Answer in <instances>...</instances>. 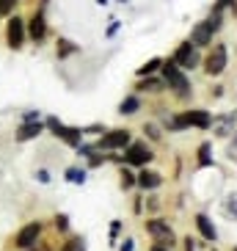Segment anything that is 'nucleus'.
<instances>
[{
  "mask_svg": "<svg viewBox=\"0 0 237 251\" xmlns=\"http://www.w3.org/2000/svg\"><path fill=\"white\" fill-rule=\"evenodd\" d=\"M218 28H221V11H213V17H210V20L199 23L196 28L190 30V45H196V47L213 45V33Z\"/></svg>",
  "mask_w": 237,
  "mask_h": 251,
  "instance_id": "obj_1",
  "label": "nucleus"
},
{
  "mask_svg": "<svg viewBox=\"0 0 237 251\" xmlns=\"http://www.w3.org/2000/svg\"><path fill=\"white\" fill-rule=\"evenodd\" d=\"M163 80L168 89H174L179 97H188V89H190V83H188L185 72L174 64V61H166L163 64Z\"/></svg>",
  "mask_w": 237,
  "mask_h": 251,
  "instance_id": "obj_2",
  "label": "nucleus"
},
{
  "mask_svg": "<svg viewBox=\"0 0 237 251\" xmlns=\"http://www.w3.org/2000/svg\"><path fill=\"white\" fill-rule=\"evenodd\" d=\"M210 122L213 119H210L207 111H185V113H179L177 119H171L168 130H182V127H201V130H207Z\"/></svg>",
  "mask_w": 237,
  "mask_h": 251,
  "instance_id": "obj_3",
  "label": "nucleus"
},
{
  "mask_svg": "<svg viewBox=\"0 0 237 251\" xmlns=\"http://www.w3.org/2000/svg\"><path fill=\"white\" fill-rule=\"evenodd\" d=\"M146 232L155 237L157 246H166V249H171V246H174V240H177V237H174V229H171L166 221H160V218L146 221Z\"/></svg>",
  "mask_w": 237,
  "mask_h": 251,
  "instance_id": "obj_4",
  "label": "nucleus"
},
{
  "mask_svg": "<svg viewBox=\"0 0 237 251\" xmlns=\"http://www.w3.org/2000/svg\"><path fill=\"white\" fill-rule=\"evenodd\" d=\"M226 61H229V52H226V45H215L213 50H210L207 61H204V72H207L210 77H215V75H221L223 69H226Z\"/></svg>",
  "mask_w": 237,
  "mask_h": 251,
  "instance_id": "obj_5",
  "label": "nucleus"
},
{
  "mask_svg": "<svg viewBox=\"0 0 237 251\" xmlns=\"http://www.w3.org/2000/svg\"><path fill=\"white\" fill-rule=\"evenodd\" d=\"M47 127H50L52 133L58 135L61 141H67L69 147H80V141H83V133L77 130V127H67V125H61L55 116H50L47 119Z\"/></svg>",
  "mask_w": 237,
  "mask_h": 251,
  "instance_id": "obj_6",
  "label": "nucleus"
},
{
  "mask_svg": "<svg viewBox=\"0 0 237 251\" xmlns=\"http://www.w3.org/2000/svg\"><path fill=\"white\" fill-rule=\"evenodd\" d=\"M171 61H174L182 72H185V69H193L196 64H199V50H196V45H190V42H182Z\"/></svg>",
  "mask_w": 237,
  "mask_h": 251,
  "instance_id": "obj_7",
  "label": "nucleus"
},
{
  "mask_svg": "<svg viewBox=\"0 0 237 251\" xmlns=\"http://www.w3.org/2000/svg\"><path fill=\"white\" fill-rule=\"evenodd\" d=\"M25 36H28V30H25V20H20V17H11L6 25V42L11 50H20V47L25 45Z\"/></svg>",
  "mask_w": 237,
  "mask_h": 251,
  "instance_id": "obj_8",
  "label": "nucleus"
},
{
  "mask_svg": "<svg viewBox=\"0 0 237 251\" xmlns=\"http://www.w3.org/2000/svg\"><path fill=\"white\" fill-rule=\"evenodd\" d=\"M210 127L215 130L218 138H229V135H237V111L235 113H223V116L213 119Z\"/></svg>",
  "mask_w": 237,
  "mask_h": 251,
  "instance_id": "obj_9",
  "label": "nucleus"
},
{
  "mask_svg": "<svg viewBox=\"0 0 237 251\" xmlns=\"http://www.w3.org/2000/svg\"><path fill=\"white\" fill-rule=\"evenodd\" d=\"M39 235H42V224L39 221H33V224H25L20 232H17V237H14V246L17 249H30V246L39 240Z\"/></svg>",
  "mask_w": 237,
  "mask_h": 251,
  "instance_id": "obj_10",
  "label": "nucleus"
},
{
  "mask_svg": "<svg viewBox=\"0 0 237 251\" xmlns=\"http://www.w3.org/2000/svg\"><path fill=\"white\" fill-rule=\"evenodd\" d=\"M99 149H121V147H130V133L127 130H111L108 135L96 141Z\"/></svg>",
  "mask_w": 237,
  "mask_h": 251,
  "instance_id": "obj_11",
  "label": "nucleus"
},
{
  "mask_svg": "<svg viewBox=\"0 0 237 251\" xmlns=\"http://www.w3.org/2000/svg\"><path fill=\"white\" fill-rule=\"evenodd\" d=\"M124 160L130 163V166H146V163L152 160V149H149L143 141H138V144H130Z\"/></svg>",
  "mask_w": 237,
  "mask_h": 251,
  "instance_id": "obj_12",
  "label": "nucleus"
},
{
  "mask_svg": "<svg viewBox=\"0 0 237 251\" xmlns=\"http://www.w3.org/2000/svg\"><path fill=\"white\" fill-rule=\"evenodd\" d=\"M25 30H28V36L33 39V42H42V39L47 36V23H45V11H42V8L30 17V23H28Z\"/></svg>",
  "mask_w": 237,
  "mask_h": 251,
  "instance_id": "obj_13",
  "label": "nucleus"
},
{
  "mask_svg": "<svg viewBox=\"0 0 237 251\" xmlns=\"http://www.w3.org/2000/svg\"><path fill=\"white\" fill-rule=\"evenodd\" d=\"M42 130H45V127L39 125V122H23V127L17 130V141H30V138H36V135H42Z\"/></svg>",
  "mask_w": 237,
  "mask_h": 251,
  "instance_id": "obj_14",
  "label": "nucleus"
},
{
  "mask_svg": "<svg viewBox=\"0 0 237 251\" xmlns=\"http://www.w3.org/2000/svg\"><path fill=\"white\" fill-rule=\"evenodd\" d=\"M135 182L141 185L143 191H152V188H157V185L163 182V177H160L157 171H141V174H138V179H135Z\"/></svg>",
  "mask_w": 237,
  "mask_h": 251,
  "instance_id": "obj_15",
  "label": "nucleus"
},
{
  "mask_svg": "<svg viewBox=\"0 0 237 251\" xmlns=\"http://www.w3.org/2000/svg\"><path fill=\"white\" fill-rule=\"evenodd\" d=\"M196 226H199L204 240H215V237H218V229L213 226V221H210L207 215H196Z\"/></svg>",
  "mask_w": 237,
  "mask_h": 251,
  "instance_id": "obj_16",
  "label": "nucleus"
},
{
  "mask_svg": "<svg viewBox=\"0 0 237 251\" xmlns=\"http://www.w3.org/2000/svg\"><path fill=\"white\" fill-rule=\"evenodd\" d=\"M223 215L232 218V221H237V191L229 193V196L223 199Z\"/></svg>",
  "mask_w": 237,
  "mask_h": 251,
  "instance_id": "obj_17",
  "label": "nucleus"
},
{
  "mask_svg": "<svg viewBox=\"0 0 237 251\" xmlns=\"http://www.w3.org/2000/svg\"><path fill=\"white\" fill-rule=\"evenodd\" d=\"M138 108H141V100H138V97H127V100H121V105H118V113H127V116H130V113H135Z\"/></svg>",
  "mask_w": 237,
  "mask_h": 251,
  "instance_id": "obj_18",
  "label": "nucleus"
},
{
  "mask_svg": "<svg viewBox=\"0 0 237 251\" xmlns=\"http://www.w3.org/2000/svg\"><path fill=\"white\" fill-rule=\"evenodd\" d=\"M160 67H163V61H160V58H149L143 67H138V77H149V75L157 72Z\"/></svg>",
  "mask_w": 237,
  "mask_h": 251,
  "instance_id": "obj_19",
  "label": "nucleus"
},
{
  "mask_svg": "<svg viewBox=\"0 0 237 251\" xmlns=\"http://www.w3.org/2000/svg\"><path fill=\"white\" fill-rule=\"evenodd\" d=\"M72 52H77V45H72L69 39H58V58H67Z\"/></svg>",
  "mask_w": 237,
  "mask_h": 251,
  "instance_id": "obj_20",
  "label": "nucleus"
},
{
  "mask_svg": "<svg viewBox=\"0 0 237 251\" xmlns=\"http://www.w3.org/2000/svg\"><path fill=\"white\" fill-rule=\"evenodd\" d=\"M163 86H166V83H163V80H157V77H146V80L138 83V89H141V91H160Z\"/></svg>",
  "mask_w": 237,
  "mask_h": 251,
  "instance_id": "obj_21",
  "label": "nucleus"
},
{
  "mask_svg": "<svg viewBox=\"0 0 237 251\" xmlns=\"http://www.w3.org/2000/svg\"><path fill=\"white\" fill-rule=\"evenodd\" d=\"M67 179H69V182H74V185H83V182H86V171H83V169H67Z\"/></svg>",
  "mask_w": 237,
  "mask_h": 251,
  "instance_id": "obj_22",
  "label": "nucleus"
},
{
  "mask_svg": "<svg viewBox=\"0 0 237 251\" xmlns=\"http://www.w3.org/2000/svg\"><path fill=\"white\" fill-rule=\"evenodd\" d=\"M61 251H86V243H83V237H72L61 246Z\"/></svg>",
  "mask_w": 237,
  "mask_h": 251,
  "instance_id": "obj_23",
  "label": "nucleus"
},
{
  "mask_svg": "<svg viewBox=\"0 0 237 251\" xmlns=\"http://www.w3.org/2000/svg\"><path fill=\"white\" fill-rule=\"evenodd\" d=\"M199 166H210V144L199 147Z\"/></svg>",
  "mask_w": 237,
  "mask_h": 251,
  "instance_id": "obj_24",
  "label": "nucleus"
},
{
  "mask_svg": "<svg viewBox=\"0 0 237 251\" xmlns=\"http://www.w3.org/2000/svg\"><path fill=\"white\" fill-rule=\"evenodd\" d=\"M17 0H0V17H8L11 11H14Z\"/></svg>",
  "mask_w": 237,
  "mask_h": 251,
  "instance_id": "obj_25",
  "label": "nucleus"
},
{
  "mask_svg": "<svg viewBox=\"0 0 237 251\" xmlns=\"http://www.w3.org/2000/svg\"><path fill=\"white\" fill-rule=\"evenodd\" d=\"M135 185V174H130V171H121V188H133Z\"/></svg>",
  "mask_w": 237,
  "mask_h": 251,
  "instance_id": "obj_26",
  "label": "nucleus"
},
{
  "mask_svg": "<svg viewBox=\"0 0 237 251\" xmlns=\"http://www.w3.org/2000/svg\"><path fill=\"white\" fill-rule=\"evenodd\" d=\"M55 226H58L61 232H67V229H69V218H67L64 213H61V215H55Z\"/></svg>",
  "mask_w": 237,
  "mask_h": 251,
  "instance_id": "obj_27",
  "label": "nucleus"
},
{
  "mask_svg": "<svg viewBox=\"0 0 237 251\" xmlns=\"http://www.w3.org/2000/svg\"><path fill=\"white\" fill-rule=\"evenodd\" d=\"M226 155H229V160H235V163H237V135L229 141V149H226Z\"/></svg>",
  "mask_w": 237,
  "mask_h": 251,
  "instance_id": "obj_28",
  "label": "nucleus"
},
{
  "mask_svg": "<svg viewBox=\"0 0 237 251\" xmlns=\"http://www.w3.org/2000/svg\"><path fill=\"white\" fill-rule=\"evenodd\" d=\"M23 122H39V111H30L23 116Z\"/></svg>",
  "mask_w": 237,
  "mask_h": 251,
  "instance_id": "obj_29",
  "label": "nucleus"
},
{
  "mask_svg": "<svg viewBox=\"0 0 237 251\" xmlns=\"http://www.w3.org/2000/svg\"><path fill=\"white\" fill-rule=\"evenodd\" d=\"M36 177H39V182H50V174H47V171H45V169L39 171Z\"/></svg>",
  "mask_w": 237,
  "mask_h": 251,
  "instance_id": "obj_30",
  "label": "nucleus"
},
{
  "mask_svg": "<svg viewBox=\"0 0 237 251\" xmlns=\"http://www.w3.org/2000/svg\"><path fill=\"white\" fill-rule=\"evenodd\" d=\"M116 30H118V20H113V23H111V28H108V36H113Z\"/></svg>",
  "mask_w": 237,
  "mask_h": 251,
  "instance_id": "obj_31",
  "label": "nucleus"
},
{
  "mask_svg": "<svg viewBox=\"0 0 237 251\" xmlns=\"http://www.w3.org/2000/svg\"><path fill=\"white\" fill-rule=\"evenodd\" d=\"M146 130H149V135H152V138H160V133H157V127H155V125H149Z\"/></svg>",
  "mask_w": 237,
  "mask_h": 251,
  "instance_id": "obj_32",
  "label": "nucleus"
},
{
  "mask_svg": "<svg viewBox=\"0 0 237 251\" xmlns=\"http://www.w3.org/2000/svg\"><path fill=\"white\" fill-rule=\"evenodd\" d=\"M121 251H135V246H133V240H124V246H121Z\"/></svg>",
  "mask_w": 237,
  "mask_h": 251,
  "instance_id": "obj_33",
  "label": "nucleus"
},
{
  "mask_svg": "<svg viewBox=\"0 0 237 251\" xmlns=\"http://www.w3.org/2000/svg\"><path fill=\"white\" fill-rule=\"evenodd\" d=\"M185 251H193V240H190V237L185 240Z\"/></svg>",
  "mask_w": 237,
  "mask_h": 251,
  "instance_id": "obj_34",
  "label": "nucleus"
},
{
  "mask_svg": "<svg viewBox=\"0 0 237 251\" xmlns=\"http://www.w3.org/2000/svg\"><path fill=\"white\" fill-rule=\"evenodd\" d=\"M152 251H168V249H166V246H157V243H155V246H152Z\"/></svg>",
  "mask_w": 237,
  "mask_h": 251,
  "instance_id": "obj_35",
  "label": "nucleus"
},
{
  "mask_svg": "<svg viewBox=\"0 0 237 251\" xmlns=\"http://www.w3.org/2000/svg\"><path fill=\"white\" fill-rule=\"evenodd\" d=\"M235 251H237V249H235Z\"/></svg>",
  "mask_w": 237,
  "mask_h": 251,
  "instance_id": "obj_36",
  "label": "nucleus"
}]
</instances>
